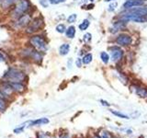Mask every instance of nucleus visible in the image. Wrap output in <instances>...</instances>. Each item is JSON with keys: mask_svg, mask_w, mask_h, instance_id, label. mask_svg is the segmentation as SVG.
<instances>
[{"mask_svg": "<svg viewBox=\"0 0 147 138\" xmlns=\"http://www.w3.org/2000/svg\"><path fill=\"white\" fill-rule=\"evenodd\" d=\"M66 30V28H65V26H64L63 24H59V25H57V27H56V31L57 32H59V33H63L64 31Z\"/></svg>", "mask_w": 147, "mask_h": 138, "instance_id": "aec40b11", "label": "nucleus"}, {"mask_svg": "<svg viewBox=\"0 0 147 138\" xmlns=\"http://www.w3.org/2000/svg\"><path fill=\"white\" fill-rule=\"evenodd\" d=\"M131 43H132L131 37L125 33L119 34L116 39V43L119 44V46H128L131 44Z\"/></svg>", "mask_w": 147, "mask_h": 138, "instance_id": "423d86ee", "label": "nucleus"}, {"mask_svg": "<svg viewBox=\"0 0 147 138\" xmlns=\"http://www.w3.org/2000/svg\"><path fill=\"white\" fill-rule=\"evenodd\" d=\"M136 94L139 97H142V98H145V97H147V89L144 87H139L136 89Z\"/></svg>", "mask_w": 147, "mask_h": 138, "instance_id": "4468645a", "label": "nucleus"}, {"mask_svg": "<svg viewBox=\"0 0 147 138\" xmlns=\"http://www.w3.org/2000/svg\"><path fill=\"white\" fill-rule=\"evenodd\" d=\"M30 43L38 52H46L48 49V44L46 41L41 36H33L31 37Z\"/></svg>", "mask_w": 147, "mask_h": 138, "instance_id": "f03ea898", "label": "nucleus"}, {"mask_svg": "<svg viewBox=\"0 0 147 138\" xmlns=\"http://www.w3.org/2000/svg\"><path fill=\"white\" fill-rule=\"evenodd\" d=\"M92 138H100V135H94Z\"/></svg>", "mask_w": 147, "mask_h": 138, "instance_id": "2f4dec72", "label": "nucleus"}, {"mask_svg": "<svg viewBox=\"0 0 147 138\" xmlns=\"http://www.w3.org/2000/svg\"><path fill=\"white\" fill-rule=\"evenodd\" d=\"M89 25H90V21L88 20H84L81 22V24L79 25V29L81 30H87V28L89 27Z\"/></svg>", "mask_w": 147, "mask_h": 138, "instance_id": "2eb2a0df", "label": "nucleus"}, {"mask_svg": "<svg viewBox=\"0 0 147 138\" xmlns=\"http://www.w3.org/2000/svg\"><path fill=\"white\" fill-rule=\"evenodd\" d=\"M30 7V4L28 0H20L18 3L17 4V6L14 9V12H13V16L15 18H20L22 15L29 10Z\"/></svg>", "mask_w": 147, "mask_h": 138, "instance_id": "7ed1b4c3", "label": "nucleus"}, {"mask_svg": "<svg viewBox=\"0 0 147 138\" xmlns=\"http://www.w3.org/2000/svg\"><path fill=\"white\" fill-rule=\"evenodd\" d=\"M30 16L24 14V15H22L21 17L18 18V21L16 22V26L21 28V27H24L27 24H30Z\"/></svg>", "mask_w": 147, "mask_h": 138, "instance_id": "9d476101", "label": "nucleus"}, {"mask_svg": "<svg viewBox=\"0 0 147 138\" xmlns=\"http://www.w3.org/2000/svg\"><path fill=\"white\" fill-rule=\"evenodd\" d=\"M61 138H70V137H69L68 135H63V136H61Z\"/></svg>", "mask_w": 147, "mask_h": 138, "instance_id": "c756f323", "label": "nucleus"}, {"mask_svg": "<svg viewBox=\"0 0 147 138\" xmlns=\"http://www.w3.org/2000/svg\"><path fill=\"white\" fill-rule=\"evenodd\" d=\"M100 138H113L112 135L108 131H103L100 133Z\"/></svg>", "mask_w": 147, "mask_h": 138, "instance_id": "6ab92c4d", "label": "nucleus"}, {"mask_svg": "<svg viewBox=\"0 0 147 138\" xmlns=\"http://www.w3.org/2000/svg\"><path fill=\"white\" fill-rule=\"evenodd\" d=\"M106 2H109V1H113V0H105Z\"/></svg>", "mask_w": 147, "mask_h": 138, "instance_id": "72a5a7b5", "label": "nucleus"}, {"mask_svg": "<svg viewBox=\"0 0 147 138\" xmlns=\"http://www.w3.org/2000/svg\"><path fill=\"white\" fill-rule=\"evenodd\" d=\"M69 51H70V45H69L68 43H63L60 46L59 53L61 55H66L69 53Z\"/></svg>", "mask_w": 147, "mask_h": 138, "instance_id": "f8f14e48", "label": "nucleus"}, {"mask_svg": "<svg viewBox=\"0 0 147 138\" xmlns=\"http://www.w3.org/2000/svg\"><path fill=\"white\" fill-rule=\"evenodd\" d=\"M111 112V113L112 114H114L115 116H117V117H119V118H121V119H129V116L128 115H125V114H123V113H121V112H117V110H110Z\"/></svg>", "mask_w": 147, "mask_h": 138, "instance_id": "f3484780", "label": "nucleus"}, {"mask_svg": "<svg viewBox=\"0 0 147 138\" xmlns=\"http://www.w3.org/2000/svg\"><path fill=\"white\" fill-rule=\"evenodd\" d=\"M76 18H77L76 14H72V15H70L67 18V22L68 23H74V22H76Z\"/></svg>", "mask_w": 147, "mask_h": 138, "instance_id": "412c9836", "label": "nucleus"}, {"mask_svg": "<svg viewBox=\"0 0 147 138\" xmlns=\"http://www.w3.org/2000/svg\"><path fill=\"white\" fill-rule=\"evenodd\" d=\"M37 138H47V137H46L45 135H42V133H40V135H38V137H37Z\"/></svg>", "mask_w": 147, "mask_h": 138, "instance_id": "c85d7f7f", "label": "nucleus"}, {"mask_svg": "<svg viewBox=\"0 0 147 138\" xmlns=\"http://www.w3.org/2000/svg\"><path fill=\"white\" fill-rule=\"evenodd\" d=\"M101 101V103H102V105L104 106H109V104L107 102V101H105V100H100Z\"/></svg>", "mask_w": 147, "mask_h": 138, "instance_id": "cd10ccee", "label": "nucleus"}, {"mask_svg": "<svg viewBox=\"0 0 147 138\" xmlns=\"http://www.w3.org/2000/svg\"><path fill=\"white\" fill-rule=\"evenodd\" d=\"M15 1H16V0H4V2H3V6H4V7L10 6V5H11V4H13Z\"/></svg>", "mask_w": 147, "mask_h": 138, "instance_id": "a878e982", "label": "nucleus"}, {"mask_svg": "<svg viewBox=\"0 0 147 138\" xmlns=\"http://www.w3.org/2000/svg\"><path fill=\"white\" fill-rule=\"evenodd\" d=\"M144 0H127V1L123 4L124 8H132L139 6L144 5Z\"/></svg>", "mask_w": 147, "mask_h": 138, "instance_id": "6e6552de", "label": "nucleus"}, {"mask_svg": "<svg viewBox=\"0 0 147 138\" xmlns=\"http://www.w3.org/2000/svg\"><path fill=\"white\" fill-rule=\"evenodd\" d=\"M123 56V51L119 47H112L110 49V57L113 62L119 61Z\"/></svg>", "mask_w": 147, "mask_h": 138, "instance_id": "0eeeda50", "label": "nucleus"}, {"mask_svg": "<svg viewBox=\"0 0 147 138\" xmlns=\"http://www.w3.org/2000/svg\"><path fill=\"white\" fill-rule=\"evenodd\" d=\"M116 7H117V3H116V2H112V3L109 6V11L112 12V11L115 10V9H116Z\"/></svg>", "mask_w": 147, "mask_h": 138, "instance_id": "b1692460", "label": "nucleus"}, {"mask_svg": "<svg viewBox=\"0 0 147 138\" xmlns=\"http://www.w3.org/2000/svg\"><path fill=\"white\" fill-rule=\"evenodd\" d=\"M25 124L26 123L23 124L22 126H20V127H18L16 129H14V133H22L23 131H24V129H25Z\"/></svg>", "mask_w": 147, "mask_h": 138, "instance_id": "5701e85b", "label": "nucleus"}, {"mask_svg": "<svg viewBox=\"0 0 147 138\" xmlns=\"http://www.w3.org/2000/svg\"><path fill=\"white\" fill-rule=\"evenodd\" d=\"M65 35H66L67 38L73 39L74 37H75V35H76V28L74 27V26H70V27L68 28V29H66Z\"/></svg>", "mask_w": 147, "mask_h": 138, "instance_id": "ddd939ff", "label": "nucleus"}, {"mask_svg": "<svg viewBox=\"0 0 147 138\" xmlns=\"http://www.w3.org/2000/svg\"><path fill=\"white\" fill-rule=\"evenodd\" d=\"M48 1L53 5H57V4H61V3L65 2V0H48Z\"/></svg>", "mask_w": 147, "mask_h": 138, "instance_id": "bb28decb", "label": "nucleus"}, {"mask_svg": "<svg viewBox=\"0 0 147 138\" xmlns=\"http://www.w3.org/2000/svg\"><path fill=\"white\" fill-rule=\"evenodd\" d=\"M4 56H3V55L1 54V53H0V61H4Z\"/></svg>", "mask_w": 147, "mask_h": 138, "instance_id": "7c9ffc66", "label": "nucleus"}, {"mask_svg": "<svg viewBox=\"0 0 147 138\" xmlns=\"http://www.w3.org/2000/svg\"><path fill=\"white\" fill-rule=\"evenodd\" d=\"M77 64H78V66L80 67V59H78V60H77Z\"/></svg>", "mask_w": 147, "mask_h": 138, "instance_id": "473e14b6", "label": "nucleus"}, {"mask_svg": "<svg viewBox=\"0 0 147 138\" xmlns=\"http://www.w3.org/2000/svg\"><path fill=\"white\" fill-rule=\"evenodd\" d=\"M4 78H6L7 82L21 83L25 79V74L17 68H9L4 75Z\"/></svg>", "mask_w": 147, "mask_h": 138, "instance_id": "f257e3e1", "label": "nucleus"}, {"mask_svg": "<svg viewBox=\"0 0 147 138\" xmlns=\"http://www.w3.org/2000/svg\"><path fill=\"white\" fill-rule=\"evenodd\" d=\"M100 58L101 60H102V62L104 64H108L109 63V54L107 53H105V52H102L100 53Z\"/></svg>", "mask_w": 147, "mask_h": 138, "instance_id": "a211bd4d", "label": "nucleus"}, {"mask_svg": "<svg viewBox=\"0 0 147 138\" xmlns=\"http://www.w3.org/2000/svg\"><path fill=\"white\" fill-rule=\"evenodd\" d=\"M7 86L10 89L11 91H16V92H21L24 89V86L21 83H16V82H7Z\"/></svg>", "mask_w": 147, "mask_h": 138, "instance_id": "1a4fd4ad", "label": "nucleus"}, {"mask_svg": "<svg viewBox=\"0 0 147 138\" xmlns=\"http://www.w3.org/2000/svg\"><path fill=\"white\" fill-rule=\"evenodd\" d=\"M92 58H93V56H92V54L91 53H86L84 57H83L82 59V63L83 64H89L91 63L92 61Z\"/></svg>", "mask_w": 147, "mask_h": 138, "instance_id": "dca6fc26", "label": "nucleus"}, {"mask_svg": "<svg viewBox=\"0 0 147 138\" xmlns=\"http://www.w3.org/2000/svg\"><path fill=\"white\" fill-rule=\"evenodd\" d=\"M84 41L85 43H89V41H91V34L90 33H86L84 35Z\"/></svg>", "mask_w": 147, "mask_h": 138, "instance_id": "393cba45", "label": "nucleus"}, {"mask_svg": "<svg viewBox=\"0 0 147 138\" xmlns=\"http://www.w3.org/2000/svg\"><path fill=\"white\" fill-rule=\"evenodd\" d=\"M49 122V120L47 118H40L34 120V121L29 122V124H30L31 126H35V125H41V124H46Z\"/></svg>", "mask_w": 147, "mask_h": 138, "instance_id": "9b49d317", "label": "nucleus"}, {"mask_svg": "<svg viewBox=\"0 0 147 138\" xmlns=\"http://www.w3.org/2000/svg\"><path fill=\"white\" fill-rule=\"evenodd\" d=\"M6 108H7V104L5 102L4 99L0 98V112H4Z\"/></svg>", "mask_w": 147, "mask_h": 138, "instance_id": "4be33fe9", "label": "nucleus"}, {"mask_svg": "<svg viewBox=\"0 0 147 138\" xmlns=\"http://www.w3.org/2000/svg\"><path fill=\"white\" fill-rule=\"evenodd\" d=\"M43 25V20L42 18H37L35 20L30 22L29 26L27 28V32L28 33H33V32L39 30Z\"/></svg>", "mask_w": 147, "mask_h": 138, "instance_id": "39448f33", "label": "nucleus"}, {"mask_svg": "<svg viewBox=\"0 0 147 138\" xmlns=\"http://www.w3.org/2000/svg\"><path fill=\"white\" fill-rule=\"evenodd\" d=\"M121 20L124 22L126 21H134L138 23H144L146 22L147 18L144 15H141V14H137V13H133V12H128L126 14L121 16Z\"/></svg>", "mask_w": 147, "mask_h": 138, "instance_id": "20e7f679", "label": "nucleus"}]
</instances>
